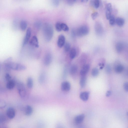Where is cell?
Masks as SVG:
<instances>
[{
	"label": "cell",
	"instance_id": "cell-8",
	"mask_svg": "<svg viewBox=\"0 0 128 128\" xmlns=\"http://www.w3.org/2000/svg\"><path fill=\"white\" fill-rule=\"evenodd\" d=\"M65 38L63 35H60L58 37L57 41V45L60 48L64 46L65 44Z\"/></svg>",
	"mask_w": 128,
	"mask_h": 128
},
{
	"label": "cell",
	"instance_id": "cell-44",
	"mask_svg": "<svg viewBox=\"0 0 128 128\" xmlns=\"http://www.w3.org/2000/svg\"><path fill=\"white\" fill-rule=\"evenodd\" d=\"M58 126V127L57 128H63V127L61 125H59Z\"/></svg>",
	"mask_w": 128,
	"mask_h": 128
},
{
	"label": "cell",
	"instance_id": "cell-19",
	"mask_svg": "<svg viewBox=\"0 0 128 128\" xmlns=\"http://www.w3.org/2000/svg\"><path fill=\"white\" fill-rule=\"evenodd\" d=\"M77 54V50L75 47L72 48L70 51V58L73 59L76 57Z\"/></svg>",
	"mask_w": 128,
	"mask_h": 128
},
{
	"label": "cell",
	"instance_id": "cell-5",
	"mask_svg": "<svg viewBox=\"0 0 128 128\" xmlns=\"http://www.w3.org/2000/svg\"><path fill=\"white\" fill-rule=\"evenodd\" d=\"M32 34V29L31 28H29L27 30L26 34L23 41V46H25L28 43L31 37Z\"/></svg>",
	"mask_w": 128,
	"mask_h": 128
},
{
	"label": "cell",
	"instance_id": "cell-43",
	"mask_svg": "<svg viewBox=\"0 0 128 128\" xmlns=\"http://www.w3.org/2000/svg\"><path fill=\"white\" fill-rule=\"evenodd\" d=\"M88 1V0H81V1L83 3H86Z\"/></svg>",
	"mask_w": 128,
	"mask_h": 128
},
{
	"label": "cell",
	"instance_id": "cell-11",
	"mask_svg": "<svg viewBox=\"0 0 128 128\" xmlns=\"http://www.w3.org/2000/svg\"><path fill=\"white\" fill-rule=\"evenodd\" d=\"M71 85L68 82L65 81L62 82L61 85L62 90L65 92H67L69 91L71 89Z\"/></svg>",
	"mask_w": 128,
	"mask_h": 128
},
{
	"label": "cell",
	"instance_id": "cell-2",
	"mask_svg": "<svg viewBox=\"0 0 128 128\" xmlns=\"http://www.w3.org/2000/svg\"><path fill=\"white\" fill-rule=\"evenodd\" d=\"M5 67L8 70L12 69L17 71H23L26 70L27 68L26 67L23 65L15 63L12 62L5 65Z\"/></svg>",
	"mask_w": 128,
	"mask_h": 128
},
{
	"label": "cell",
	"instance_id": "cell-23",
	"mask_svg": "<svg viewBox=\"0 0 128 128\" xmlns=\"http://www.w3.org/2000/svg\"><path fill=\"white\" fill-rule=\"evenodd\" d=\"M15 85V81L13 80H10L7 82L6 85V87L8 89L11 90L13 89L14 88Z\"/></svg>",
	"mask_w": 128,
	"mask_h": 128
},
{
	"label": "cell",
	"instance_id": "cell-12",
	"mask_svg": "<svg viewBox=\"0 0 128 128\" xmlns=\"http://www.w3.org/2000/svg\"><path fill=\"white\" fill-rule=\"evenodd\" d=\"M85 115L83 114H81L76 116L75 118L74 121L77 124L81 123L84 120Z\"/></svg>",
	"mask_w": 128,
	"mask_h": 128
},
{
	"label": "cell",
	"instance_id": "cell-31",
	"mask_svg": "<svg viewBox=\"0 0 128 128\" xmlns=\"http://www.w3.org/2000/svg\"><path fill=\"white\" fill-rule=\"evenodd\" d=\"M62 30L65 32H68L69 30V28L68 26L65 24L61 23Z\"/></svg>",
	"mask_w": 128,
	"mask_h": 128
},
{
	"label": "cell",
	"instance_id": "cell-34",
	"mask_svg": "<svg viewBox=\"0 0 128 128\" xmlns=\"http://www.w3.org/2000/svg\"><path fill=\"white\" fill-rule=\"evenodd\" d=\"M52 3L53 6L55 7H57L59 4V1L58 0H54L52 1Z\"/></svg>",
	"mask_w": 128,
	"mask_h": 128
},
{
	"label": "cell",
	"instance_id": "cell-14",
	"mask_svg": "<svg viewBox=\"0 0 128 128\" xmlns=\"http://www.w3.org/2000/svg\"><path fill=\"white\" fill-rule=\"evenodd\" d=\"M95 30L96 33L98 35L101 34L103 32V28L101 24L98 22L96 23Z\"/></svg>",
	"mask_w": 128,
	"mask_h": 128
},
{
	"label": "cell",
	"instance_id": "cell-40",
	"mask_svg": "<svg viewBox=\"0 0 128 128\" xmlns=\"http://www.w3.org/2000/svg\"><path fill=\"white\" fill-rule=\"evenodd\" d=\"M5 79L7 81H10L11 78V77L9 74H7L5 77Z\"/></svg>",
	"mask_w": 128,
	"mask_h": 128
},
{
	"label": "cell",
	"instance_id": "cell-47",
	"mask_svg": "<svg viewBox=\"0 0 128 128\" xmlns=\"http://www.w3.org/2000/svg\"></svg>",
	"mask_w": 128,
	"mask_h": 128
},
{
	"label": "cell",
	"instance_id": "cell-25",
	"mask_svg": "<svg viewBox=\"0 0 128 128\" xmlns=\"http://www.w3.org/2000/svg\"><path fill=\"white\" fill-rule=\"evenodd\" d=\"M109 20V24L111 26H113L116 23V19L114 15H112Z\"/></svg>",
	"mask_w": 128,
	"mask_h": 128
},
{
	"label": "cell",
	"instance_id": "cell-30",
	"mask_svg": "<svg viewBox=\"0 0 128 128\" xmlns=\"http://www.w3.org/2000/svg\"><path fill=\"white\" fill-rule=\"evenodd\" d=\"M34 25L36 28L39 29L41 27L42 24L40 21H38L35 22L34 23Z\"/></svg>",
	"mask_w": 128,
	"mask_h": 128
},
{
	"label": "cell",
	"instance_id": "cell-42",
	"mask_svg": "<svg viewBox=\"0 0 128 128\" xmlns=\"http://www.w3.org/2000/svg\"><path fill=\"white\" fill-rule=\"evenodd\" d=\"M111 93H112L111 91H108L106 93V96L107 97H109L111 95Z\"/></svg>",
	"mask_w": 128,
	"mask_h": 128
},
{
	"label": "cell",
	"instance_id": "cell-37",
	"mask_svg": "<svg viewBox=\"0 0 128 128\" xmlns=\"http://www.w3.org/2000/svg\"><path fill=\"white\" fill-rule=\"evenodd\" d=\"M124 88L125 90L128 92V82H126L124 84Z\"/></svg>",
	"mask_w": 128,
	"mask_h": 128
},
{
	"label": "cell",
	"instance_id": "cell-16",
	"mask_svg": "<svg viewBox=\"0 0 128 128\" xmlns=\"http://www.w3.org/2000/svg\"><path fill=\"white\" fill-rule=\"evenodd\" d=\"M24 112L26 116H29L31 115L33 112L32 108L30 106H27L25 108Z\"/></svg>",
	"mask_w": 128,
	"mask_h": 128
},
{
	"label": "cell",
	"instance_id": "cell-21",
	"mask_svg": "<svg viewBox=\"0 0 128 128\" xmlns=\"http://www.w3.org/2000/svg\"><path fill=\"white\" fill-rule=\"evenodd\" d=\"M20 27L22 31H25L27 27V21L24 20H21L20 23Z\"/></svg>",
	"mask_w": 128,
	"mask_h": 128
},
{
	"label": "cell",
	"instance_id": "cell-9",
	"mask_svg": "<svg viewBox=\"0 0 128 128\" xmlns=\"http://www.w3.org/2000/svg\"><path fill=\"white\" fill-rule=\"evenodd\" d=\"M16 112L14 109L12 107L8 108L7 111V115L8 117L10 119H13L15 116Z\"/></svg>",
	"mask_w": 128,
	"mask_h": 128
},
{
	"label": "cell",
	"instance_id": "cell-45",
	"mask_svg": "<svg viewBox=\"0 0 128 128\" xmlns=\"http://www.w3.org/2000/svg\"><path fill=\"white\" fill-rule=\"evenodd\" d=\"M79 128H84V127H80Z\"/></svg>",
	"mask_w": 128,
	"mask_h": 128
},
{
	"label": "cell",
	"instance_id": "cell-39",
	"mask_svg": "<svg viewBox=\"0 0 128 128\" xmlns=\"http://www.w3.org/2000/svg\"><path fill=\"white\" fill-rule=\"evenodd\" d=\"M76 0H67L68 4L70 5H72L74 4L76 2Z\"/></svg>",
	"mask_w": 128,
	"mask_h": 128
},
{
	"label": "cell",
	"instance_id": "cell-36",
	"mask_svg": "<svg viewBox=\"0 0 128 128\" xmlns=\"http://www.w3.org/2000/svg\"><path fill=\"white\" fill-rule=\"evenodd\" d=\"M111 68L110 66L109 65H107L105 68V70L106 72L107 73H110L111 71Z\"/></svg>",
	"mask_w": 128,
	"mask_h": 128
},
{
	"label": "cell",
	"instance_id": "cell-28",
	"mask_svg": "<svg viewBox=\"0 0 128 128\" xmlns=\"http://www.w3.org/2000/svg\"><path fill=\"white\" fill-rule=\"evenodd\" d=\"M71 45L69 42L65 43L64 45V49L65 51L66 52L70 51L71 50Z\"/></svg>",
	"mask_w": 128,
	"mask_h": 128
},
{
	"label": "cell",
	"instance_id": "cell-18",
	"mask_svg": "<svg viewBox=\"0 0 128 128\" xmlns=\"http://www.w3.org/2000/svg\"><path fill=\"white\" fill-rule=\"evenodd\" d=\"M89 93L87 92H83L80 94V97L83 101H86L89 99Z\"/></svg>",
	"mask_w": 128,
	"mask_h": 128
},
{
	"label": "cell",
	"instance_id": "cell-13",
	"mask_svg": "<svg viewBox=\"0 0 128 128\" xmlns=\"http://www.w3.org/2000/svg\"><path fill=\"white\" fill-rule=\"evenodd\" d=\"M90 68V66L88 64L84 65L81 69L80 74L82 76H84L87 73Z\"/></svg>",
	"mask_w": 128,
	"mask_h": 128
},
{
	"label": "cell",
	"instance_id": "cell-33",
	"mask_svg": "<svg viewBox=\"0 0 128 128\" xmlns=\"http://www.w3.org/2000/svg\"><path fill=\"white\" fill-rule=\"evenodd\" d=\"M71 35L72 37L73 38L76 37L77 36L76 34V30L73 29L71 32Z\"/></svg>",
	"mask_w": 128,
	"mask_h": 128
},
{
	"label": "cell",
	"instance_id": "cell-46",
	"mask_svg": "<svg viewBox=\"0 0 128 128\" xmlns=\"http://www.w3.org/2000/svg\"></svg>",
	"mask_w": 128,
	"mask_h": 128
},
{
	"label": "cell",
	"instance_id": "cell-41",
	"mask_svg": "<svg viewBox=\"0 0 128 128\" xmlns=\"http://www.w3.org/2000/svg\"><path fill=\"white\" fill-rule=\"evenodd\" d=\"M6 103L4 102L0 101V108H4L6 106Z\"/></svg>",
	"mask_w": 128,
	"mask_h": 128
},
{
	"label": "cell",
	"instance_id": "cell-1",
	"mask_svg": "<svg viewBox=\"0 0 128 128\" xmlns=\"http://www.w3.org/2000/svg\"><path fill=\"white\" fill-rule=\"evenodd\" d=\"M42 30L45 40L47 42L50 41L53 38L54 34L52 25L49 23H45L43 26Z\"/></svg>",
	"mask_w": 128,
	"mask_h": 128
},
{
	"label": "cell",
	"instance_id": "cell-29",
	"mask_svg": "<svg viewBox=\"0 0 128 128\" xmlns=\"http://www.w3.org/2000/svg\"><path fill=\"white\" fill-rule=\"evenodd\" d=\"M61 24V23L59 22H58L55 24V27L56 30L58 32H61L62 30Z\"/></svg>",
	"mask_w": 128,
	"mask_h": 128
},
{
	"label": "cell",
	"instance_id": "cell-7",
	"mask_svg": "<svg viewBox=\"0 0 128 128\" xmlns=\"http://www.w3.org/2000/svg\"><path fill=\"white\" fill-rule=\"evenodd\" d=\"M29 44L32 46L36 48L39 47L38 39L36 36H33L29 42Z\"/></svg>",
	"mask_w": 128,
	"mask_h": 128
},
{
	"label": "cell",
	"instance_id": "cell-22",
	"mask_svg": "<svg viewBox=\"0 0 128 128\" xmlns=\"http://www.w3.org/2000/svg\"><path fill=\"white\" fill-rule=\"evenodd\" d=\"M78 67L75 65H72L70 69V73L72 75H75L77 72L78 70Z\"/></svg>",
	"mask_w": 128,
	"mask_h": 128
},
{
	"label": "cell",
	"instance_id": "cell-10",
	"mask_svg": "<svg viewBox=\"0 0 128 128\" xmlns=\"http://www.w3.org/2000/svg\"><path fill=\"white\" fill-rule=\"evenodd\" d=\"M52 60V56L51 54L50 53L47 54L44 57V63L46 65H49L51 63Z\"/></svg>",
	"mask_w": 128,
	"mask_h": 128
},
{
	"label": "cell",
	"instance_id": "cell-4",
	"mask_svg": "<svg viewBox=\"0 0 128 128\" xmlns=\"http://www.w3.org/2000/svg\"><path fill=\"white\" fill-rule=\"evenodd\" d=\"M17 88L21 97L22 98L25 97L26 95V92L25 87L23 84L21 83H18Z\"/></svg>",
	"mask_w": 128,
	"mask_h": 128
},
{
	"label": "cell",
	"instance_id": "cell-15",
	"mask_svg": "<svg viewBox=\"0 0 128 128\" xmlns=\"http://www.w3.org/2000/svg\"><path fill=\"white\" fill-rule=\"evenodd\" d=\"M124 48V44L121 42H118L116 44V49L117 52L118 53L122 52Z\"/></svg>",
	"mask_w": 128,
	"mask_h": 128
},
{
	"label": "cell",
	"instance_id": "cell-20",
	"mask_svg": "<svg viewBox=\"0 0 128 128\" xmlns=\"http://www.w3.org/2000/svg\"><path fill=\"white\" fill-rule=\"evenodd\" d=\"M124 67L122 65L119 64L116 65L114 68L115 72L117 73H120L123 71Z\"/></svg>",
	"mask_w": 128,
	"mask_h": 128
},
{
	"label": "cell",
	"instance_id": "cell-6",
	"mask_svg": "<svg viewBox=\"0 0 128 128\" xmlns=\"http://www.w3.org/2000/svg\"><path fill=\"white\" fill-rule=\"evenodd\" d=\"M112 4L110 3L107 4L106 7V16L107 19L109 20L112 15Z\"/></svg>",
	"mask_w": 128,
	"mask_h": 128
},
{
	"label": "cell",
	"instance_id": "cell-26",
	"mask_svg": "<svg viewBox=\"0 0 128 128\" xmlns=\"http://www.w3.org/2000/svg\"><path fill=\"white\" fill-rule=\"evenodd\" d=\"M27 85L28 87L30 88H32L33 86V80L31 77H29L27 80Z\"/></svg>",
	"mask_w": 128,
	"mask_h": 128
},
{
	"label": "cell",
	"instance_id": "cell-35",
	"mask_svg": "<svg viewBox=\"0 0 128 128\" xmlns=\"http://www.w3.org/2000/svg\"><path fill=\"white\" fill-rule=\"evenodd\" d=\"M98 13L97 12H95L93 13L91 15V17L93 20H94L98 16Z\"/></svg>",
	"mask_w": 128,
	"mask_h": 128
},
{
	"label": "cell",
	"instance_id": "cell-17",
	"mask_svg": "<svg viewBox=\"0 0 128 128\" xmlns=\"http://www.w3.org/2000/svg\"><path fill=\"white\" fill-rule=\"evenodd\" d=\"M125 21L123 18L118 17L116 18V23L120 27L123 26L125 24Z\"/></svg>",
	"mask_w": 128,
	"mask_h": 128
},
{
	"label": "cell",
	"instance_id": "cell-24",
	"mask_svg": "<svg viewBox=\"0 0 128 128\" xmlns=\"http://www.w3.org/2000/svg\"><path fill=\"white\" fill-rule=\"evenodd\" d=\"M86 78L85 76H82L81 77L80 81V84L81 87L83 88L84 87L86 84Z\"/></svg>",
	"mask_w": 128,
	"mask_h": 128
},
{
	"label": "cell",
	"instance_id": "cell-32",
	"mask_svg": "<svg viewBox=\"0 0 128 128\" xmlns=\"http://www.w3.org/2000/svg\"><path fill=\"white\" fill-rule=\"evenodd\" d=\"M100 2L98 0H94L93 6L96 9H98L100 6Z\"/></svg>",
	"mask_w": 128,
	"mask_h": 128
},
{
	"label": "cell",
	"instance_id": "cell-38",
	"mask_svg": "<svg viewBox=\"0 0 128 128\" xmlns=\"http://www.w3.org/2000/svg\"><path fill=\"white\" fill-rule=\"evenodd\" d=\"M44 75L42 74L39 77V81L41 83H43L45 79V76Z\"/></svg>",
	"mask_w": 128,
	"mask_h": 128
},
{
	"label": "cell",
	"instance_id": "cell-3",
	"mask_svg": "<svg viewBox=\"0 0 128 128\" xmlns=\"http://www.w3.org/2000/svg\"><path fill=\"white\" fill-rule=\"evenodd\" d=\"M89 29L86 25H83L76 30L77 36L82 37L87 35L89 32Z\"/></svg>",
	"mask_w": 128,
	"mask_h": 128
},
{
	"label": "cell",
	"instance_id": "cell-27",
	"mask_svg": "<svg viewBox=\"0 0 128 128\" xmlns=\"http://www.w3.org/2000/svg\"><path fill=\"white\" fill-rule=\"evenodd\" d=\"M99 73V71L98 69L95 68L93 69L92 70L91 74L94 77L97 76Z\"/></svg>",
	"mask_w": 128,
	"mask_h": 128
}]
</instances>
